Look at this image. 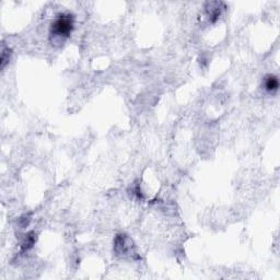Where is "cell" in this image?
<instances>
[{
	"label": "cell",
	"instance_id": "1",
	"mask_svg": "<svg viewBox=\"0 0 280 280\" xmlns=\"http://www.w3.org/2000/svg\"><path fill=\"white\" fill-rule=\"evenodd\" d=\"M74 25V18L71 13H60L55 19L50 32L55 36H68L71 33Z\"/></svg>",
	"mask_w": 280,
	"mask_h": 280
},
{
	"label": "cell",
	"instance_id": "2",
	"mask_svg": "<svg viewBox=\"0 0 280 280\" xmlns=\"http://www.w3.org/2000/svg\"><path fill=\"white\" fill-rule=\"evenodd\" d=\"M279 87V82L277 77L275 76H268L265 79V88L267 91H276Z\"/></svg>",
	"mask_w": 280,
	"mask_h": 280
}]
</instances>
